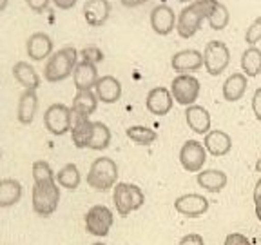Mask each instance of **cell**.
Returning a JSON list of instances; mask_svg holds the SVG:
<instances>
[{"mask_svg":"<svg viewBox=\"0 0 261 245\" xmlns=\"http://www.w3.org/2000/svg\"><path fill=\"white\" fill-rule=\"evenodd\" d=\"M218 0H194L189 6H185L178 13V20H176V33L181 38H192L196 33L200 31L203 20L211 15L212 8Z\"/></svg>","mask_w":261,"mask_h":245,"instance_id":"cell-1","label":"cell"},{"mask_svg":"<svg viewBox=\"0 0 261 245\" xmlns=\"http://www.w3.org/2000/svg\"><path fill=\"white\" fill-rule=\"evenodd\" d=\"M78 64V51L73 45H65V47L55 51L47 58L44 65V78L51 84H57L73 75L74 67Z\"/></svg>","mask_w":261,"mask_h":245,"instance_id":"cell-2","label":"cell"},{"mask_svg":"<svg viewBox=\"0 0 261 245\" xmlns=\"http://www.w3.org/2000/svg\"><path fill=\"white\" fill-rule=\"evenodd\" d=\"M60 202V185L57 180H47V182H35L31 191V205L33 211L38 216L47 218L58 209Z\"/></svg>","mask_w":261,"mask_h":245,"instance_id":"cell-3","label":"cell"},{"mask_svg":"<svg viewBox=\"0 0 261 245\" xmlns=\"http://www.w3.org/2000/svg\"><path fill=\"white\" fill-rule=\"evenodd\" d=\"M87 184L96 191H109L118 184V165L109 156H100L91 163Z\"/></svg>","mask_w":261,"mask_h":245,"instance_id":"cell-4","label":"cell"},{"mask_svg":"<svg viewBox=\"0 0 261 245\" xmlns=\"http://www.w3.org/2000/svg\"><path fill=\"white\" fill-rule=\"evenodd\" d=\"M230 64V51L228 45L221 40L207 42L203 49V67L212 77H220L223 71H227Z\"/></svg>","mask_w":261,"mask_h":245,"instance_id":"cell-5","label":"cell"},{"mask_svg":"<svg viewBox=\"0 0 261 245\" xmlns=\"http://www.w3.org/2000/svg\"><path fill=\"white\" fill-rule=\"evenodd\" d=\"M200 80L194 75H178L171 82V94L179 106H194L200 96Z\"/></svg>","mask_w":261,"mask_h":245,"instance_id":"cell-6","label":"cell"},{"mask_svg":"<svg viewBox=\"0 0 261 245\" xmlns=\"http://www.w3.org/2000/svg\"><path fill=\"white\" fill-rule=\"evenodd\" d=\"M45 129L55 136H62L69 133L73 127V111L65 104H51L44 113Z\"/></svg>","mask_w":261,"mask_h":245,"instance_id":"cell-7","label":"cell"},{"mask_svg":"<svg viewBox=\"0 0 261 245\" xmlns=\"http://www.w3.org/2000/svg\"><path fill=\"white\" fill-rule=\"evenodd\" d=\"M86 231L93 236L103 238L114 224V214L106 205H93L86 214Z\"/></svg>","mask_w":261,"mask_h":245,"instance_id":"cell-8","label":"cell"},{"mask_svg":"<svg viewBox=\"0 0 261 245\" xmlns=\"http://www.w3.org/2000/svg\"><path fill=\"white\" fill-rule=\"evenodd\" d=\"M207 162V149L203 143L198 140H187L179 149V163L187 173H198L203 171V165Z\"/></svg>","mask_w":261,"mask_h":245,"instance_id":"cell-9","label":"cell"},{"mask_svg":"<svg viewBox=\"0 0 261 245\" xmlns=\"http://www.w3.org/2000/svg\"><path fill=\"white\" fill-rule=\"evenodd\" d=\"M174 209L185 218H200L208 211V200L198 192H187L176 198Z\"/></svg>","mask_w":261,"mask_h":245,"instance_id":"cell-10","label":"cell"},{"mask_svg":"<svg viewBox=\"0 0 261 245\" xmlns=\"http://www.w3.org/2000/svg\"><path fill=\"white\" fill-rule=\"evenodd\" d=\"M171 65L178 75H192L203 67V53L198 49H181L172 55Z\"/></svg>","mask_w":261,"mask_h":245,"instance_id":"cell-11","label":"cell"},{"mask_svg":"<svg viewBox=\"0 0 261 245\" xmlns=\"http://www.w3.org/2000/svg\"><path fill=\"white\" fill-rule=\"evenodd\" d=\"M151 28L156 35L160 37H167L176 29V20H178V15L174 13V9L167 4H160L156 8H152L151 11Z\"/></svg>","mask_w":261,"mask_h":245,"instance_id":"cell-12","label":"cell"},{"mask_svg":"<svg viewBox=\"0 0 261 245\" xmlns=\"http://www.w3.org/2000/svg\"><path fill=\"white\" fill-rule=\"evenodd\" d=\"M172 106H174V98L171 94V89L167 87H152L145 98V107L151 114L156 116H165L171 113Z\"/></svg>","mask_w":261,"mask_h":245,"instance_id":"cell-13","label":"cell"},{"mask_svg":"<svg viewBox=\"0 0 261 245\" xmlns=\"http://www.w3.org/2000/svg\"><path fill=\"white\" fill-rule=\"evenodd\" d=\"M53 38L49 37L47 33L37 31L33 33L31 37L25 42V51H28V57L35 62H42L44 58H49L53 55Z\"/></svg>","mask_w":261,"mask_h":245,"instance_id":"cell-14","label":"cell"},{"mask_svg":"<svg viewBox=\"0 0 261 245\" xmlns=\"http://www.w3.org/2000/svg\"><path fill=\"white\" fill-rule=\"evenodd\" d=\"M94 94H96L98 102L102 104H114L118 102L122 96V84L113 75H103L98 78L96 86H94Z\"/></svg>","mask_w":261,"mask_h":245,"instance_id":"cell-15","label":"cell"},{"mask_svg":"<svg viewBox=\"0 0 261 245\" xmlns=\"http://www.w3.org/2000/svg\"><path fill=\"white\" fill-rule=\"evenodd\" d=\"M203 147L207 149L208 155L221 158V156L228 155L232 149V138L228 133L220 129H211L207 135L203 136Z\"/></svg>","mask_w":261,"mask_h":245,"instance_id":"cell-16","label":"cell"},{"mask_svg":"<svg viewBox=\"0 0 261 245\" xmlns=\"http://www.w3.org/2000/svg\"><path fill=\"white\" fill-rule=\"evenodd\" d=\"M111 16L109 0H86L84 4V18L91 28H102Z\"/></svg>","mask_w":261,"mask_h":245,"instance_id":"cell-17","label":"cell"},{"mask_svg":"<svg viewBox=\"0 0 261 245\" xmlns=\"http://www.w3.org/2000/svg\"><path fill=\"white\" fill-rule=\"evenodd\" d=\"M185 122L189 129L194 131L196 135L205 136L211 131V113L203 106H189L185 107Z\"/></svg>","mask_w":261,"mask_h":245,"instance_id":"cell-18","label":"cell"},{"mask_svg":"<svg viewBox=\"0 0 261 245\" xmlns=\"http://www.w3.org/2000/svg\"><path fill=\"white\" fill-rule=\"evenodd\" d=\"M98 69L94 64L82 60L76 64L73 71V84L76 87V91H93L98 82Z\"/></svg>","mask_w":261,"mask_h":245,"instance_id":"cell-19","label":"cell"},{"mask_svg":"<svg viewBox=\"0 0 261 245\" xmlns=\"http://www.w3.org/2000/svg\"><path fill=\"white\" fill-rule=\"evenodd\" d=\"M98 98L93 91H76L73 98V120H89L91 114L96 111Z\"/></svg>","mask_w":261,"mask_h":245,"instance_id":"cell-20","label":"cell"},{"mask_svg":"<svg viewBox=\"0 0 261 245\" xmlns=\"http://www.w3.org/2000/svg\"><path fill=\"white\" fill-rule=\"evenodd\" d=\"M196 182L201 189L207 192H221L227 187V173L220 171V169H203L196 175Z\"/></svg>","mask_w":261,"mask_h":245,"instance_id":"cell-21","label":"cell"},{"mask_svg":"<svg viewBox=\"0 0 261 245\" xmlns=\"http://www.w3.org/2000/svg\"><path fill=\"white\" fill-rule=\"evenodd\" d=\"M13 77H15V80L18 82L24 89L37 91L38 87H40V75H38L37 69L25 60L16 62V64L13 65Z\"/></svg>","mask_w":261,"mask_h":245,"instance_id":"cell-22","label":"cell"},{"mask_svg":"<svg viewBox=\"0 0 261 245\" xmlns=\"http://www.w3.org/2000/svg\"><path fill=\"white\" fill-rule=\"evenodd\" d=\"M38 109V96L37 91H29L24 89V93L18 98V106H16V118L18 122L24 124V126H29L35 118Z\"/></svg>","mask_w":261,"mask_h":245,"instance_id":"cell-23","label":"cell"},{"mask_svg":"<svg viewBox=\"0 0 261 245\" xmlns=\"http://www.w3.org/2000/svg\"><path fill=\"white\" fill-rule=\"evenodd\" d=\"M247 86H249V78L241 71L232 73L223 82V98L227 102H238L247 93Z\"/></svg>","mask_w":261,"mask_h":245,"instance_id":"cell-24","label":"cell"},{"mask_svg":"<svg viewBox=\"0 0 261 245\" xmlns=\"http://www.w3.org/2000/svg\"><path fill=\"white\" fill-rule=\"evenodd\" d=\"M22 198V184L15 178L0 180V207H11Z\"/></svg>","mask_w":261,"mask_h":245,"instance_id":"cell-25","label":"cell"},{"mask_svg":"<svg viewBox=\"0 0 261 245\" xmlns=\"http://www.w3.org/2000/svg\"><path fill=\"white\" fill-rule=\"evenodd\" d=\"M113 189V200L114 205H116V212L120 216H129L130 212L135 211L133 209V196H130V184L118 182Z\"/></svg>","mask_w":261,"mask_h":245,"instance_id":"cell-26","label":"cell"},{"mask_svg":"<svg viewBox=\"0 0 261 245\" xmlns=\"http://www.w3.org/2000/svg\"><path fill=\"white\" fill-rule=\"evenodd\" d=\"M241 73L247 78H254L261 73V49L249 45L241 55Z\"/></svg>","mask_w":261,"mask_h":245,"instance_id":"cell-27","label":"cell"},{"mask_svg":"<svg viewBox=\"0 0 261 245\" xmlns=\"http://www.w3.org/2000/svg\"><path fill=\"white\" fill-rule=\"evenodd\" d=\"M91 135H93V122H91V120H73L71 140H73L74 147L86 149V147L89 145Z\"/></svg>","mask_w":261,"mask_h":245,"instance_id":"cell-28","label":"cell"},{"mask_svg":"<svg viewBox=\"0 0 261 245\" xmlns=\"http://www.w3.org/2000/svg\"><path fill=\"white\" fill-rule=\"evenodd\" d=\"M55 180L57 184L64 189H69V191H74V189L80 185L82 182V175L78 171V167L74 163H65L64 167L55 175Z\"/></svg>","mask_w":261,"mask_h":245,"instance_id":"cell-29","label":"cell"},{"mask_svg":"<svg viewBox=\"0 0 261 245\" xmlns=\"http://www.w3.org/2000/svg\"><path fill=\"white\" fill-rule=\"evenodd\" d=\"M111 129L103 122H93V135H91L89 145L87 149H93V151H103L107 149L111 143Z\"/></svg>","mask_w":261,"mask_h":245,"instance_id":"cell-30","label":"cell"},{"mask_svg":"<svg viewBox=\"0 0 261 245\" xmlns=\"http://www.w3.org/2000/svg\"><path fill=\"white\" fill-rule=\"evenodd\" d=\"M125 135L138 145H152L158 140V133L147 126H130L125 129Z\"/></svg>","mask_w":261,"mask_h":245,"instance_id":"cell-31","label":"cell"},{"mask_svg":"<svg viewBox=\"0 0 261 245\" xmlns=\"http://www.w3.org/2000/svg\"><path fill=\"white\" fill-rule=\"evenodd\" d=\"M207 22L214 31H221L228 26L230 22V15H228V9L225 8L221 2H216L214 8H212L211 15L207 16Z\"/></svg>","mask_w":261,"mask_h":245,"instance_id":"cell-32","label":"cell"},{"mask_svg":"<svg viewBox=\"0 0 261 245\" xmlns=\"http://www.w3.org/2000/svg\"><path fill=\"white\" fill-rule=\"evenodd\" d=\"M33 180L35 182H47V180H55V175L57 173L53 171V167L49 165V162L45 160H37V162H33Z\"/></svg>","mask_w":261,"mask_h":245,"instance_id":"cell-33","label":"cell"},{"mask_svg":"<svg viewBox=\"0 0 261 245\" xmlns=\"http://www.w3.org/2000/svg\"><path fill=\"white\" fill-rule=\"evenodd\" d=\"M259 40H261V16H257V18H254L252 24L247 28L245 42H247L249 45H256Z\"/></svg>","mask_w":261,"mask_h":245,"instance_id":"cell-34","label":"cell"},{"mask_svg":"<svg viewBox=\"0 0 261 245\" xmlns=\"http://www.w3.org/2000/svg\"><path fill=\"white\" fill-rule=\"evenodd\" d=\"M80 55H82V60H86V62H89V64H94V65H96L98 62L103 60L102 49L98 47V45H86V47L80 51Z\"/></svg>","mask_w":261,"mask_h":245,"instance_id":"cell-35","label":"cell"},{"mask_svg":"<svg viewBox=\"0 0 261 245\" xmlns=\"http://www.w3.org/2000/svg\"><path fill=\"white\" fill-rule=\"evenodd\" d=\"M130 196H133V209L138 211V209L145 204V194H143V191L138 185L130 184Z\"/></svg>","mask_w":261,"mask_h":245,"instance_id":"cell-36","label":"cell"},{"mask_svg":"<svg viewBox=\"0 0 261 245\" xmlns=\"http://www.w3.org/2000/svg\"><path fill=\"white\" fill-rule=\"evenodd\" d=\"M223 245H252L250 243V240L245 234L241 233H230L227 234V238H225Z\"/></svg>","mask_w":261,"mask_h":245,"instance_id":"cell-37","label":"cell"},{"mask_svg":"<svg viewBox=\"0 0 261 245\" xmlns=\"http://www.w3.org/2000/svg\"><path fill=\"white\" fill-rule=\"evenodd\" d=\"M178 245H205V240L201 234L191 233V234H185V236L178 241Z\"/></svg>","mask_w":261,"mask_h":245,"instance_id":"cell-38","label":"cell"},{"mask_svg":"<svg viewBox=\"0 0 261 245\" xmlns=\"http://www.w3.org/2000/svg\"><path fill=\"white\" fill-rule=\"evenodd\" d=\"M252 113L256 116L257 122H261V87H257L254 91V96H252Z\"/></svg>","mask_w":261,"mask_h":245,"instance_id":"cell-39","label":"cell"},{"mask_svg":"<svg viewBox=\"0 0 261 245\" xmlns=\"http://www.w3.org/2000/svg\"><path fill=\"white\" fill-rule=\"evenodd\" d=\"M49 2H51V0H25V4L29 6V9L35 13H44L45 9H47Z\"/></svg>","mask_w":261,"mask_h":245,"instance_id":"cell-40","label":"cell"},{"mask_svg":"<svg viewBox=\"0 0 261 245\" xmlns=\"http://www.w3.org/2000/svg\"><path fill=\"white\" fill-rule=\"evenodd\" d=\"M76 2L78 0H53V4L57 6L58 9H71V8H74Z\"/></svg>","mask_w":261,"mask_h":245,"instance_id":"cell-41","label":"cell"},{"mask_svg":"<svg viewBox=\"0 0 261 245\" xmlns=\"http://www.w3.org/2000/svg\"><path fill=\"white\" fill-rule=\"evenodd\" d=\"M125 8H138V6H142V4H145L147 0H120Z\"/></svg>","mask_w":261,"mask_h":245,"instance_id":"cell-42","label":"cell"},{"mask_svg":"<svg viewBox=\"0 0 261 245\" xmlns=\"http://www.w3.org/2000/svg\"><path fill=\"white\" fill-rule=\"evenodd\" d=\"M261 198V178L256 182V187H254V202Z\"/></svg>","mask_w":261,"mask_h":245,"instance_id":"cell-43","label":"cell"},{"mask_svg":"<svg viewBox=\"0 0 261 245\" xmlns=\"http://www.w3.org/2000/svg\"><path fill=\"white\" fill-rule=\"evenodd\" d=\"M254 204H256V216H257V220L261 222V198L254 202Z\"/></svg>","mask_w":261,"mask_h":245,"instance_id":"cell-44","label":"cell"},{"mask_svg":"<svg viewBox=\"0 0 261 245\" xmlns=\"http://www.w3.org/2000/svg\"><path fill=\"white\" fill-rule=\"evenodd\" d=\"M254 169H256V173H259V175H261V156L256 160V165H254Z\"/></svg>","mask_w":261,"mask_h":245,"instance_id":"cell-45","label":"cell"},{"mask_svg":"<svg viewBox=\"0 0 261 245\" xmlns=\"http://www.w3.org/2000/svg\"><path fill=\"white\" fill-rule=\"evenodd\" d=\"M6 6H8V0H0V11H4Z\"/></svg>","mask_w":261,"mask_h":245,"instance_id":"cell-46","label":"cell"},{"mask_svg":"<svg viewBox=\"0 0 261 245\" xmlns=\"http://www.w3.org/2000/svg\"><path fill=\"white\" fill-rule=\"evenodd\" d=\"M179 2H184V4H187L189 2V4H191V2H194V0H179Z\"/></svg>","mask_w":261,"mask_h":245,"instance_id":"cell-47","label":"cell"},{"mask_svg":"<svg viewBox=\"0 0 261 245\" xmlns=\"http://www.w3.org/2000/svg\"><path fill=\"white\" fill-rule=\"evenodd\" d=\"M91 245H106V243H102V241H94V243H91Z\"/></svg>","mask_w":261,"mask_h":245,"instance_id":"cell-48","label":"cell"},{"mask_svg":"<svg viewBox=\"0 0 261 245\" xmlns=\"http://www.w3.org/2000/svg\"><path fill=\"white\" fill-rule=\"evenodd\" d=\"M0 158H2V151H0Z\"/></svg>","mask_w":261,"mask_h":245,"instance_id":"cell-49","label":"cell"}]
</instances>
